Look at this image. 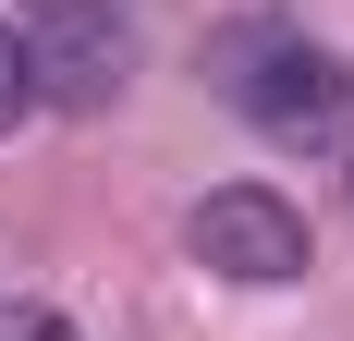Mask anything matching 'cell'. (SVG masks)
Returning <instances> with one entry per match:
<instances>
[{
    "label": "cell",
    "instance_id": "cell-1",
    "mask_svg": "<svg viewBox=\"0 0 354 341\" xmlns=\"http://www.w3.org/2000/svg\"><path fill=\"white\" fill-rule=\"evenodd\" d=\"M208 73L281 159H354V61L342 49H318L293 25H220Z\"/></svg>",
    "mask_w": 354,
    "mask_h": 341
},
{
    "label": "cell",
    "instance_id": "cell-2",
    "mask_svg": "<svg viewBox=\"0 0 354 341\" xmlns=\"http://www.w3.org/2000/svg\"><path fill=\"white\" fill-rule=\"evenodd\" d=\"M183 256L208 280H232V293H281V280H306V207L269 195V183H220V195L183 207Z\"/></svg>",
    "mask_w": 354,
    "mask_h": 341
},
{
    "label": "cell",
    "instance_id": "cell-3",
    "mask_svg": "<svg viewBox=\"0 0 354 341\" xmlns=\"http://www.w3.org/2000/svg\"><path fill=\"white\" fill-rule=\"evenodd\" d=\"M37 49V110H110L135 86V12H73V25H25Z\"/></svg>",
    "mask_w": 354,
    "mask_h": 341
},
{
    "label": "cell",
    "instance_id": "cell-4",
    "mask_svg": "<svg viewBox=\"0 0 354 341\" xmlns=\"http://www.w3.org/2000/svg\"><path fill=\"white\" fill-rule=\"evenodd\" d=\"M37 110V49H25V25H0V135Z\"/></svg>",
    "mask_w": 354,
    "mask_h": 341
},
{
    "label": "cell",
    "instance_id": "cell-5",
    "mask_svg": "<svg viewBox=\"0 0 354 341\" xmlns=\"http://www.w3.org/2000/svg\"><path fill=\"white\" fill-rule=\"evenodd\" d=\"M0 341H86L62 305H37V293H0Z\"/></svg>",
    "mask_w": 354,
    "mask_h": 341
},
{
    "label": "cell",
    "instance_id": "cell-6",
    "mask_svg": "<svg viewBox=\"0 0 354 341\" xmlns=\"http://www.w3.org/2000/svg\"><path fill=\"white\" fill-rule=\"evenodd\" d=\"M73 12H135V0H12V25H73Z\"/></svg>",
    "mask_w": 354,
    "mask_h": 341
}]
</instances>
